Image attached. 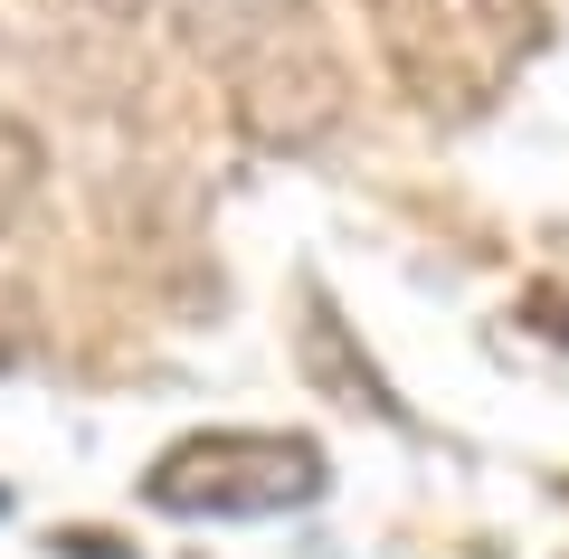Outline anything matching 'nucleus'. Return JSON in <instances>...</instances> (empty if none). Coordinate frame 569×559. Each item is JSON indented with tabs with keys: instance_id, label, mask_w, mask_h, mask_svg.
Here are the masks:
<instances>
[{
	"instance_id": "7ed1b4c3",
	"label": "nucleus",
	"mask_w": 569,
	"mask_h": 559,
	"mask_svg": "<svg viewBox=\"0 0 569 559\" xmlns=\"http://www.w3.org/2000/svg\"><path fill=\"white\" fill-rule=\"evenodd\" d=\"M295 20H305V0H171V39L200 67H228V77H238L266 39H284Z\"/></svg>"
},
{
	"instance_id": "20e7f679",
	"label": "nucleus",
	"mask_w": 569,
	"mask_h": 559,
	"mask_svg": "<svg viewBox=\"0 0 569 559\" xmlns=\"http://www.w3.org/2000/svg\"><path fill=\"white\" fill-rule=\"evenodd\" d=\"M96 20H114V29H133V20H152V0H86Z\"/></svg>"
},
{
	"instance_id": "f03ea898",
	"label": "nucleus",
	"mask_w": 569,
	"mask_h": 559,
	"mask_svg": "<svg viewBox=\"0 0 569 559\" xmlns=\"http://www.w3.org/2000/svg\"><path fill=\"white\" fill-rule=\"evenodd\" d=\"M342 104H351V77H342V58H332L305 20L284 29V39H266L257 58L238 67V123H247V142H266V152H313V142L342 123Z\"/></svg>"
},
{
	"instance_id": "39448f33",
	"label": "nucleus",
	"mask_w": 569,
	"mask_h": 559,
	"mask_svg": "<svg viewBox=\"0 0 569 559\" xmlns=\"http://www.w3.org/2000/svg\"><path fill=\"white\" fill-rule=\"evenodd\" d=\"M58 550H67V559H114V540H96V531H67Z\"/></svg>"
},
{
	"instance_id": "423d86ee",
	"label": "nucleus",
	"mask_w": 569,
	"mask_h": 559,
	"mask_svg": "<svg viewBox=\"0 0 569 559\" xmlns=\"http://www.w3.org/2000/svg\"><path fill=\"white\" fill-rule=\"evenodd\" d=\"M0 370H10V341H0Z\"/></svg>"
},
{
	"instance_id": "f257e3e1",
	"label": "nucleus",
	"mask_w": 569,
	"mask_h": 559,
	"mask_svg": "<svg viewBox=\"0 0 569 559\" xmlns=\"http://www.w3.org/2000/svg\"><path fill=\"white\" fill-rule=\"evenodd\" d=\"M142 493L181 521H266L323 493V446L313 437H276V427H219V437L171 446Z\"/></svg>"
}]
</instances>
